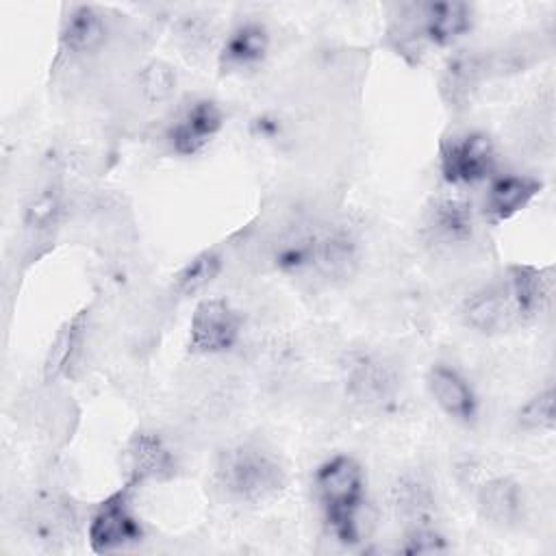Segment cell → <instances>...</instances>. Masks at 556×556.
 I'll return each mask as SVG.
<instances>
[{
	"label": "cell",
	"instance_id": "1",
	"mask_svg": "<svg viewBox=\"0 0 556 556\" xmlns=\"http://www.w3.org/2000/svg\"><path fill=\"white\" fill-rule=\"evenodd\" d=\"M361 237L343 222L319 224L287 235L278 245L274 261L289 274H315L326 282L350 280L361 265Z\"/></svg>",
	"mask_w": 556,
	"mask_h": 556
},
{
	"label": "cell",
	"instance_id": "2",
	"mask_svg": "<svg viewBox=\"0 0 556 556\" xmlns=\"http://www.w3.org/2000/svg\"><path fill=\"white\" fill-rule=\"evenodd\" d=\"M313 491L328 532L343 545H354L361 536L358 515L367 493L363 465L350 454L326 458L313 473Z\"/></svg>",
	"mask_w": 556,
	"mask_h": 556
},
{
	"label": "cell",
	"instance_id": "3",
	"mask_svg": "<svg viewBox=\"0 0 556 556\" xmlns=\"http://www.w3.org/2000/svg\"><path fill=\"white\" fill-rule=\"evenodd\" d=\"M473 22V7L463 0L410 2L397 7L389 37L397 41L395 48L402 54L421 52V46L450 48L471 33Z\"/></svg>",
	"mask_w": 556,
	"mask_h": 556
},
{
	"label": "cell",
	"instance_id": "4",
	"mask_svg": "<svg viewBox=\"0 0 556 556\" xmlns=\"http://www.w3.org/2000/svg\"><path fill=\"white\" fill-rule=\"evenodd\" d=\"M215 478L226 497L241 504L271 502L287 486V471L280 460L254 443L224 450L217 458Z\"/></svg>",
	"mask_w": 556,
	"mask_h": 556
},
{
	"label": "cell",
	"instance_id": "5",
	"mask_svg": "<svg viewBox=\"0 0 556 556\" xmlns=\"http://www.w3.org/2000/svg\"><path fill=\"white\" fill-rule=\"evenodd\" d=\"M497 150L482 130L452 135L439 146V172L447 187L463 189L495 176Z\"/></svg>",
	"mask_w": 556,
	"mask_h": 556
},
{
	"label": "cell",
	"instance_id": "6",
	"mask_svg": "<svg viewBox=\"0 0 556 556\" xmlns=\"http://www.w3.org/2000/svg\"><path fill=\"white\" fill-rule=\"evenodd\" d=\"M343 387L350 400L363 408L384 410L393 406L400 393V380L384 358L367 350H352L341 365Z\"/></svg>",
	"mask_w": 556,
	"mask_h": 556
},
{
	"label": "cell",
	"instance_id": "7",
	"mask_svg": "<svg viewBox=\"0 0 556 556\" xmlns=\"http://www.w3.org/2000/svg\"><path fill=\"white\" fill-rule=\"evenodd\" d=\"M478 211L463 189L450 187L430 198L424 213V232L441 248L467 245L476 237Z\"/></svg>",
	"mask_w": 556,
	"mask_h": 556
},
{
	"label": "cell",
	"instance_id": "8",
	"mask_svg": "<svg viewBox=\"0 0 556 556\" xmlns=\"http://www.w3.org/2000/svg\"><path fill=\"white\" fill-rule=\"evenodd\" d=\"M132 489L135 484L126 482L119 491L111 493L104 502H100L96 513L91 515L87 541L96 554L115 552L141 541L143 528L139 517L130 508Z\"/></svg>",
	"mask_w": 556,
	"mask_h": 556
},
{
	"label": "cell",
	"instance_id": "9",
	"mask_svg": "<svg viewBox=\"0 0 556 556\" xmlns=\"http://www.w3.org/2000/svg\"><path fill=\"white\" fill-rule=\"evenodd\" d=\"M241 315L224 298H204L195 304L189 321V352L215 356L230 352L241 337Z\"/></svg>",
	"mask_w": 556,
	"mask_h": 556
},
{
	"label": "cell",
	"instance_id": "10",
	"mask_svg": "<svg viewBox=\"0 0 556 556\" xmlns=\"http://www.w3.org/2000/svg\"><path fill=\"white\" fill-rule=\"evenodd\" d=\"M458 315L469 330L480 334H500L523 326L517 300L506 276L469 293L463 300Z\"/></svg>",
	"mask_w": 556,
	"mask_h": 556
},
{
	"label": "cell",
	"instance_id": "11",
	"mask_svg": "<svg viewBox=\"0 0 556 556\" xmlns=\"http://www.w3.org/2000/svg\"><path fill=\"white\" fill-rule=\"evenodd\" d=\"M224 122V111L215 100H193L167 128L165 139L169 143V150L178 156H195L204 152L206 146L222 132Z\"/></svg>",
	"mask_w": 556,
	"mask_h": 556
},
{
	"label": "cell",
	"instance_id": "12",
	"mask_svg": "<svg viewBox=\"0 0 556 556\" xmlns=\"http://www.w3.org/2000/svg\"><path fill=\"white\" fill-rule=\"evenodd\" d=\"M426 389L437 408L460 426H473L480 415V400L471 382L452 365L434 363L426 374Z\"/></svg>",
	"mask_w": 556,
	"mask_h": 556
},
{
	"label": "cell",
	"instance_id": "13",
	"mask_svg": "<svg viewBox=\"0 0 556 556\" xmlns=\"http://www.w3.org/2000/svg\"><path fill=\"white\" fill-rule=\"evenodd\" d=\"M486 74L489 61L482 52L467 48L452 52L439 74V93L445 106L452 111H465L471 106Z\"/></svg>",
	"mask_w": 556,
	"mask_h": 556
},
{
	"label": "cell",
	"instance_id": "14",
	"mask_svg": "<svg viewBox=\"0 0 556 556\" xmlns=\"http://www.w3.org/2000/svg\"><path fill=\"white\" fill-rule=\"evenodd\" d=\"M543 185L526 174H497L489 180L486 195L480 208L484 222L497 226L519 215L539 193Z\"/></svg>",
	"mask_w": 556,
	"mask_h": 556
},
{
	"label": "cell",
	"instance_id": "15",
	"mask_svg": "<svg viewBox=\"0 0 556 556\" xmlns=\"http://www.w3.org/2000/svg\"><path fill=\"white\" fill-rule=\"evenodd\" d=\"M271 46V35L267 26L258 20H245L237 24L224 39L217 63L222 72H245L258 67Z\"/></svg>",
	"mask_w": 556,
	"mask_h": 556
},
{
	"label": "cell",
	"instance_id": "16",
	"mask_svg": "<svg viewBox=\"0 0 556 556\" xmlns=\"http://www.w3.org/2000/svg\"><path fill=\"white\" fill-rule=\"evenodd\" d=\"M476 506L491 526L513 528L523 517V491L510 476H486L476 486Z\"/></svg>",
	"mask_w": 556,
	"mask_h": 556
},
{
	"label": "cell",
	"instance_id": "17",
	"mask_svg": "<svg viewBox=\"0 0 556 556\" xmlns=\"http://www.w3.org/2000/svg\"><path fill=\"white\" fill-rule=\"evenodd\" d=\"M126 463L135 486L148 480H167L176 471V458L165 441L154 432H137L126 445Z\"/></svg>",
	"mask_w": 556,
	"mask_h": 556
},
{
	"label": "cell",
	"instance_id": "18",
	"mask_svg": "<svg viewBox=\"0 0 556 556\" xmlns=\"http://www.w3.org/2000/svg\"><path fill=\"white\" fill-rule=\"evenodd\" d=\"M109 28L104 15L91 4H76L63 17L59 41L61 48L74 56L98 52L106 41Z\"/></svg>",
	"mask_w": 556,
	"mask_h": 556
},
{
	"label": "cell",
	"instance_id": "19",
	"mask_svg": "<svg viewBox=\"0 0 556 556\" xmlns=\"http://www.w3.org/2000/svg\"><path fill=\"white\" fill-rule=\"evenodd\" d=\"M391 502L397 519L406 528L437 526V502L426 482L415 476H402L391 489Z\"/></svg>",
	"mask_w": 556,
	"mask_h": 556
},
{
	"label": "cell",
	"instance_id": "20",
	"mask_svg": "<svg viewBox=\"0 0 556 556\" xmlns=\"http://www.w3.org/2000/svg\"><path fill=\"white\" fill-rule=\"evenodd\" d=\"M63 217V189L56 182H46L24 204L22 222L30 235L50 232Z\"/></svg>",
	"mask_w": 556,
	"mask_h": 556
},
{
	"label": "cell",
	"instance_id": "21",
	"mask_svg": "<svg viewBox=\"0 0 556 556\" xmlns=\"http://www.w3.org/2000/svg\"><path fill=\"white\" fill-rule=\"evenodd\" d=\"M83 337H85V317L83 313L72 317L54 337L46 363H43V374L48 380L67 376L70 369L74 367L80 348H83Z\"/></svg>",
	"mask_w": 556,
	"mask_h": 556
},
{
	"label": "cell",
	"instance_id": "22",
	"mask_svg": "<svg viewBox=\"0 0 556 556\" xmlns=\"http://www.w3.org/2000/svg\"><path fill=\"white\" fill-rule=\"evenodd\" d=\"M222 254L217 250H204L187 261L174 276V293L180 300L200 295L222 271Z\"/></svg>",
	"mask_w": 556,
	"mask_h": 556
},
{
	"label": "cell",
	"instance_id": "23",
	"mask_svg": "<svg viewBox=\"0 0 556 556\" xmlns=\"http://www.w3.org/2000/svg\"><path fill=\"white\" fill-rule=\"evenodd\" d=\"M554 406H556L554 387H545L519 406L515 421L526 432H552L556 424Z\"/></svg>",
	"mask_w": 556,
	"mask_h": 556
},
{
	"label": "cell",
	"instance_id": "24",
	"mask_svg": "<svg viewBox=\"0 0 556 556\" xmlns=\"http://www.w3.org/2000/svg\"><path fill=\"white\" fill-rule=\"evenodd\" d=\"M176 83H178L176 72L163 61H150L139 74L141 93L150 104L169 100L176 91Z\"/></svg>",
	"mask_w": 556,
	"mask_h": 556
},
{
	"label": "cell",
	"instance_id": "25",
	"mask_svg": "<svg viewBox=\"0 0 556 556\" xmlns=\"http://www.w3.org/2000/svg\"><path fill=\"white\" fill-rule=\"evenodd\" d=\"M447 547L445 536L437 526L426 528H406L402 536L400 552L404 554H439Z\"/></svg>",
	"mask_w": 556,
	"mask_h": 556
}]
</instances>
